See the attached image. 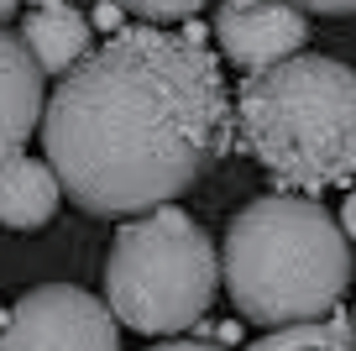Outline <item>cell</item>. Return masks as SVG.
Segmentation results:
<instances>
[{"label":"cell","instance_id":"2e32d148","mask_svg":"<svg viewBox=\"0 0 356 351\" xmlns=\"http://www.w3.org/2000/svg\"><path fill=\"white\" fill-rule=\"evenodd\" d=\"M16 6H22V0H0V16H11V11H16Z\"/></svg>","mask_w":356,"mask_h":351},{"label":"cell","instance_id":"5bb4252c","mask_svg":"<svg viewBox=\"0 0 356 351\" xmlns=\"http://www.w3.org/2000/svg\"><path fill=\"white\" fill-rule=\"evenodd\" d=\"M341 231H346V242H356V189L346 194V205H341Z\"/></svg>","mask_w":356,"mask_h":351},{"label":"cell","instance_id":"7a4b0ae2","mask_svg":"<svg viewBox=\"0 0 356 351\" xmlns=\"http://www.w3.org/2000/svg\"><path fill=\"white\" fill-rule=\"evenodd\" d=\"M220 278L252 325L314 320L351 283V242L314 194H267L231 220Z\"/></svg>","mask_w":356,"mask_h":351},{"label":"cell","instance_id":"3957f363","mask_svg":"<svg viewBox=\"0 0 356 351\" xmlns=\"http://www.w3.org/2000/svg\"><path fill=\"white\" fill-rule=\"evenodd\" d=\"M241 147L299 194H320L356 173V68L320 53H289L236 95Z\"/></svg>","mask_w":356,"mask_h":351},{"label":"cell","instance_id":"8992f818","mask_svg":"<svg viewBox=\"0 0 356 351\" xmlns=\"http://www.w3.org/2000/svg\"><path fill=\"white\" fill-rule=\"evenodd\" d=\"M215 42L236 68H267L289 53H304L309 42V16L289 0H246V6H220L215 16Z\"/></svg>","mask_w":356,"mask_h":351},{"label":"cell","instance_id":"6da1fadb","mask_svg":"<svg viewBox=\"0 0 356 351\" xmlns=\"http://www.w3.org/2000/svg\"><path fill=\"white\" fill-rule=\"evenodd\" d=\"M58 189L89 215H142L194 189L231 147V95L200 32L121 26L42 100Z\"/></svg>","mask_w":356,"mask_h":351},{"label":"cell","instance_id":"4fadbf2b","mask_svg":"<svg viewBox=\"0 0 356 351\" xmlns=\"http://www.w3.org/2000/svg\"><path fill=\"white\" fill-rule=\"evenodd\" d=\"M95 16H100V26H105V32H121V0H105V6H100V11H95Z\"/></svg>","mask_w":356,"mask_h":351},{"label":"cell","instance_id":"9a60e30c","mask_svg":"<svg viewBox=\"0 0 356 351\" xmlns=\"http://www.w3.org/2000/svg\"><path fill=\"white\" fill-rule=\"evenodd\" d=\"M152 351H225L215 341H168V346H152Z\"/></svg>","mask_w":356,"mask_h":351},{"label":"cell","instance_id":"ac0fdd59","mask_svg":"<svg viewBox=\"0 0 356 351\" xmlns=\"http://www.w3.org/2000/svg\"><path fill=\"white\" fill-rule=\"evenodd\" d=\"M225 6H246V0H225Z\"/></svg>","mask_w":356,"mask_h":351},{"label":"cell","instance_id":"277c9868","mask_svg":"<svg viewBox=\"0 0 356 351\" xmlns=\"http://www.w3.org/2000/svg\"><path fill=\"white\" fill-rule=\"evenodd\" d=\"M220 252L184 210L152 205L115 231L105 257V304L142 336H173L210 315Z\"/></svg>","mask_w":356,"mask_h":351},{"label":"cell","instance_id":"5b68a950","mask_svg":"<svg viewBox=\"0 0 356 351\" xmlns=\"http://www.w3.org/2000/svg\"><path fill=\"white\" fill-rule=\"evenodd\" d=\"M0 351H121V330L105 299L79 283H42L0 320Z\"/></svg>","mask_w":356,"mask_h":351},{"label":"cell","instance_id":"9c48e42d","mask_svg":"<svg viewBox=\"0 0 356 351\" xmlns=\"http://www.w3.org/2000/svg\"><path fill=\"white\" fill-rule=\"evenodd\" d=\"M16 37L26 42L32 63L42 68V74H58V79L89 53V22L68 6V0L63 6H32Z\"/></svg>","mask_w":356,"mask_h":351},{"label":"cell","instance_id":"30bf717a","mask_svg":"<svg viewBox=\"0 0 356 351\" xmlns=\"http://www.w3.org/2000/svg\"><path fill=\"white\" fill-rule=\"evenodd\" d=\"M252 351H356V341H351V315L325 309V315H314V320L273 325Z\"/></svg>","mask_w":356,"mask_h":351},{"label":"cell","instance_id":"8fae6325","mask_svg":"<svg viewBox=\"0 0 356 351\" xmlns=\"http://www.w3.org/2000/svg\"><path fill=\"white\" fill-rule=\"evenodd\" d=\"M204 0H121V11L131 16H147V22H184V16H194Z\"/></svg>","mask_w":356,"mask_h":351},{"label":"cell","instance_id":"ba28073f","mask_svg":"<svg viewBox=\"0 0 356 351\" xmlns=\"http://www.w3.org/2000/svg\"><path fill=\"white\" fill-rule=\"evenodd\" d=\"M58 199H63V189H58V173L47 163L26 153L0 163V226L6 231H42L53 220Z\"/></svg>","mask_w":356,"mask_h":351},{"label":"cell","instance_id":"52a82bcc","mask_svg":"<svg viewBox=\"0 0 356 351\" xmlns=\"http://www.w3.org/2000/svg\"><path fill=\"white\" fill-rule=\"evenodd\" d=\"M42 68L32 63L26 42L0 26V163L26 153L37 121H42Z\"/></svg>","mask_w":356,"mask_h":351},{"label":"cell","instance_id":"d6986e66","mask_svg":"<svg viewBox=\"0 0 356 351\" xmlns=\"http://www.w3.org/2000/svg\"><path fill=\"white\" fill-rule=\"evenodd\" d=\"M0 320H6V309H0Z\"/></svg>","mask_w":356,"mask_h":351},{"label":"cell","instance_id":"e0dca14e","mask_svg":"<svg viewBox=\"0 0 356 351\" xmlns=\"http://www.w3.org/2000/svg\"><path fill=\"white\" fill-rule=\"evenodd\" d=\"M351 341H356V309H351Z\"/></svg>","mask_w":356,"mask_h":351},{"label":"cell","instance_id":"7c38bea8","mask_svg":"<svg viewBox=\"0 0 356 351\" xmlns=\"http://www.w3.org/2000/svg\"><path fill=\"white\" fill-rule=\"evenodd\" d=\"M304 16H356V0H289Z\"/></svg>","mask_w":356,"mask_h":351}]
</instances>
